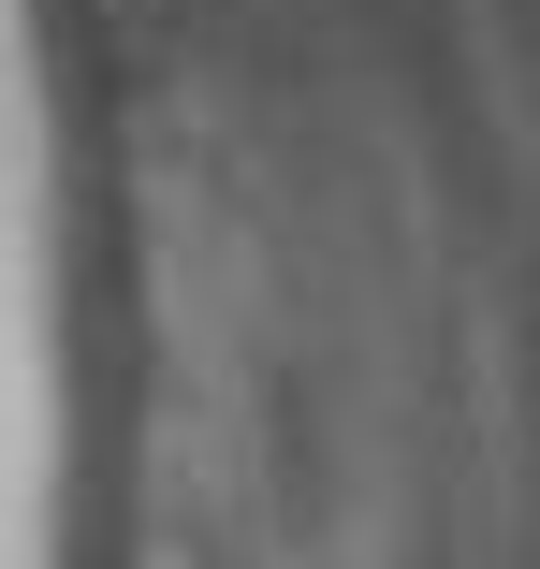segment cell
Returning a JSON list of instances; mask_svg holds the SVG:
<instances>
[]
</instances>
